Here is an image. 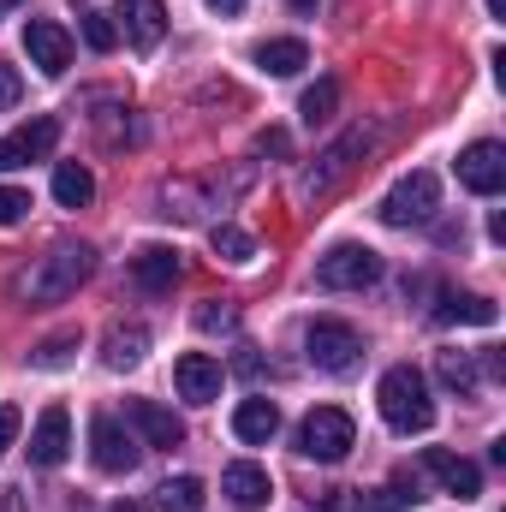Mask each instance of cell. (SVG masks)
<instances>
[{"label": "cell", "instance_id": "f546056e", "mask_svg": "<svg viewBox=\"0 0 506 512\" xmlns=\"http://www.w3.org/2000/svg\"><path fill=\"white\" fill-rule=\"evenodd\" d=\"M72 352H78V334H54V340H42L36 346V370H60V364H72Z\"/></svg>", "mask_w": 506, "mask_h": 512}, {"label": "cell", "instance_id": "8d00e7d4", "mask_svg": "<svg viewBox=\"0 0 506 512\" xmlns=\"http://www.w3.org/2000/svg\"><path fill=\"white\" fill-rule=\"evenodd\" d=\"M209 12H221V18H233V12H245V0H203Z\"/></svg>", "mask_w": 506, "mask_h": 512}, {"label": "cell", "instance_id": "ac0fdd59", "mask_svg": "<svg viewBox=\"0 0 506 512\" xmlns=\"http://www.w3.org/2000/svg\"><path fill=\"white\" fill-rule=\"evenodd\" d=\"M256 66H262L268 78H292V72L310 66V48H304L298 36H268V42H256Z\"/></svg>", "mask_w": 506, "mask_h": 512}, {"label": "cell", "instance_id": "603a6c76", "mask_svg": "<svg viewBox=\"0 0 506 512\" xmlns=\"http://www.w3.org/2000/svg\"><path fill=\"white\" fill-rule=\"evenodd\" d=\"M90 197H96L90 167H84V161H60V167H54V203H60V209H84Z\"/></svg>", "mask_w": 506, "mask_h": 512}, {"label": "cell", "instance_id": "f35d334b", "mask_svg": "<svg viewBox=\"0 0 506 512\" xmlns=\"http://www.w3.org/2000/svg\"><path fill=\"white\" fill-rule=\"evenodd\" d=\"M108 512H143V507H137V501H120V507H108Z\"/></svg>", "mask_w": 506, "mask_h": 512}, {"label": "cell", "instance_id": "277c9868", "mask_svg": "<svg viewBox=\"0 0 506 512\" xmlns=\"http://www.w3.org/2000/svg\"><path fill=\"white\" fill-rule=\"evenodd\" d=\"M304 358L322 370V376H352L364 364V334L340 316H316L304 328Z\"/></svg>", "mask_w": 506, "mask_h": 512}, {"label": "cell", "instance_id": "8fae6325", "mask_svg": "<svg viewBox=\"0 0 506 512\" xmlns=\"http://www.w3.org/2000/svg\"><path fill=\"white\" fill-rule=\"evenodd\" d=\"M90 459H96V471H108V477L137 471V441L120 429V417H96V423H90Z\"/></svg>", "mask_w": 506, "mask_h": 512}, {"label": "cell", "instance_id": "d590c367", "mask_svg": "<svg viewBox=\"0 0 506 512\" xmlns=\"http://www.w3.org/2000/svg\"><path fill=\"white\" fill-rule=\"evenodd\" d=\"M322 512H358V495H346V489H334V495H328V507Z\"/></svg>", "mask_w": 506, "mask_h": 512}, {"label": "cell", "instance_id": "836d02e7", "mask_svg": "<svg viewBox=\"0 0 506 512\" xmlns=\"http://www.w3.org/2000/svg\"><path fill=\"white\" fill-rule=\"evenodd\" d=\"M18 96H24V78L0 60V108H18Z\"/></svg>", "mask_w": 506, "mask_h": 512}, {"label": "cell", "instance_id": "ffe728a7", "mask_svg": "<svg viewBox=\"0 0 506 512\" xmlns=\"http://www.w3.org/2000/svg\"><path fill=\"white\" fill-rule=\"evenodd\" d=\"M149 358V328H108V340H102V364L108 370H137Z\"/></svg>", "mask_w": 506, "mask_h": 512}, {"label": "cell", "instance_id": "7c38bea8", "mask_svg": "<svg viewBox=\"0 0 506 512\" xmlns=\"http://www.w3.org/2000/svg\"><path fill=\"white\" fill-rule=\"evenodd\" d=\"M66 453H72V417H66V405H48L30 429V465L54 471V465H66Z\"/></svg>", "mask_w": 506, "mask_h": 512}, {"label": "cell", "instance_id": "e0dca14e", "mask_svg": "<svg viewBox=\"0 0 506 512\" xmlns=\"http://www.w3.org/2000/svg\"><path fill=\"white\" fill-rule=\"evenodd\" d=\"M131 280H137L143 292H173V280H179V251L143 245V251L131 256Z\"/></svg>", "mask_w": 506, "mask_h": 512}, {"label": "cell", "instance_id": "5bb4252c", "mask_svg": "<svg viewBox=\"0 0 506 512\" xmlns=\"http://www.w3.org/2000/svg\"><path fill=\"white\" fill-rule=\"evenodd\" d=\"M126 417H131V429H137L149 447H167V453H173V447L185 441V423H179L167 405H155V399H131Z\"/></svg>", "mask_w": 506, "mask_h": 512}, {"label": "cell", "instance_id": "74e56055", "mask_svg": "<svg viewBox=\"0 0 506 512\" xmlns=\"http://www.w3.org/2000/svg\"><path fill=\"white\" fill-rule=\"evenodd\" d=\"M292 12H316V0H292Z\"/></svg>", "mask_w": 506, "mask_h": 512}, {"label": "cell", "instance_id": "1f68e13d", "mask_svg": "<svg viewBox=\"0 0 506 512\" xmlns=\"http://www.w3.org/2000/svg\"><path fill=\"white\" fill-rule=\"evenodd\" d=\"M30 215V191H18V185H0V227H18Z\"/></svg>", "mask_w": 506, "mask_h": 512}, {"label": "cell", "instance_id": "d4e9b609", "mask_svg": "<svg viewBox=\"0 0 506 512\" xmlns=\"http://www.w3.org/2000/svg\"><path fill=\"white\" fill-rule=\"evenodd\" d=\"M334 108H340V84H334V78H316V84L304 90V102H298L304 126H322V120H334Z\"/></svg>", "mask_w": 506, "mask_h": 512}, {"label": "cell", "instance_id": "d6986e66", "mask_svg": "<svg viewBox=\"0 0 506 512\" xmlns=\"http://www.w3.org/2000/svg\"><path fill=\"white\" fill-rule=\"evenodd\" d=\"M495 304L489 298H477V292H441V304H435V322H471V328H495Z\"/></svg>", "mask_w": 506, "mask_h": 512}, {"label": "cell", "instance_id": "8992f818", "mask_svg": "<svg viewBox=\"0 0 506 512\" xmlns=\"http://www.w3.org/2000/svg\"><path fill=\"white\" fill-rule=\"evenodd\" d=\"M435 209H441V179L429 173V167H417V173H405L387 197H381V221L387 227H423V221H435Z\"/></svg>", "mask_w": 506, "mask_h": 512}, {"label": "cell", "instance_id": "ba28073f", "mask_svg": "<svg viewBox=\"0 0 506 512\" xmlns=\"http://www.w3.org/2000/svg\"><path fill=\"white\" fill-rule=\"evenodd\" d=\"M453 173H459V185H465L471 197H495V191L506 185V149L495 143V137H477L471 149H459Z\"/></svg>", "mask_w": 506, "mask_h": 512}, {"label": "cell", "instance_id": "30bf717a", "mask_svg": "<svg viewBox=\"0 0 506 512\" xmlns=\"http://www.w3.org/2000/svg\"><path fill=\"white\" fill-rule=\"evenodd\" d=\"M54 143H60V120L54 114H36L30 126L6 131L0 137V173L6 167H24V161H42V155H54Z\"/></svg>", "mask_w": 506, "mask_h": 512}, {"label": "cell", "instance_id": "4316f807", "mask_svg": "<svg viewBox=\"0 0 506 512\" xmlns=\"http://www.w3.org/2000/svg\"><path fill=\"white\" fill-rule=\"evenodd\" d=\"M209 245H215V256H221V262H251V256H256V239L245 233V227H227V221L209 233Z\"/></svg>", "mask_w": 506, "mask_h": 512}, {"label": "cell", "instance_id": "cb8c5ba5", "mask_svg": "<svg viewBox=\"0 0 506 512\" xmlns=\"http://www.w3.org/2000/svg\"><path fill=\"white\" fill-rule=\"evenodd\" d=\"M435 376L465 399V393H477V358H471V352H441V358H435Z\"/></svg>", "mask_w": 506, "mask_h": 512}, {"label": "cell", "instance_id": "83f0119b", "mask_svg": "<svg viewBox=\"0 0 506 512\" xmlns=\"http://www.w3.org/2000/svg\"><path fill=\"white\" fill-rule=\"evenodd\" d=\"M84 42H90L96 54H114V42H120V24H114L108 12H84Z\"/></svg>", "mask_w": 506, "mask_h": 512}, {"label": "cell", "instance_id": "9a60e30c", "mask_svg": "<svg viewBox=\"0 0 506 512\" xmlns=\"http://www.w3.org/2000/svg\"><path fill=\"white\" fill-rule=\"evenodd\" d=\"M173 382H179V393H185L191 405H209V399H221V364H215L209 352H185V358L173 364Z\"/></svg>", "mask_w": 506, "mask_h": 512}, {"label": "cell", "instance_id": "5b68a950", "mask_svg": "<svg viewBox=\"0 0 506 512\" xmlns=\"http://www.w3.org/2000/svg\"><path fill=\"white\" fill-rule=\"evenodd\" d=\"M352 447H358V423H352L340 405H316V411L298 423V453L316 459V465H340Z\"/></svg>", "mask_w": 506, "mask_h": 512}, {"label": "cell", "instance_id": "ab89813d", "mask_svg": "<svg viewBox=\"0 0 506 512\" xmlns=\"http://www.w3.org/2000/svg\"><path fill=\"white\" fill-rule=\"evenodd\" d=\"M0 6H18V0H0Z\"/></svg>", "mask_w": 506, "mask_h": 512}, {"label": "cell", "instance_id": "4fadbf2b", "mask_svg": "<svg viewBox=\"0 0 506 512\" xmlns=\"http://www.w3.org/2000/svg\"><path fill=\"white\" fill-rule=\"evenodd\" d=\"M423 465L441 477V489H447L453 501H477V495H483V471H477L471 459H459V453H447V447H429Z\"/></svg>", "mask_w": 506, "mask_h": 512}, {"label": "cell", "instance_id": "d6a6232c", "mask_svg": "<svg viewBox=\"0 0 506 512\" xmlns=\"http://www.w3.org/2000/svg\"><path fill=\"white\" fill-rule=\"evenodd\" d=\"M256 155H292V137H286L280 126L256 131Z\"/></svg>", "mask_w": 506, "mask_h": 512}, {"label": "cell", "instance_id": "e575fe53", "mask_svg": "<svg viewBox=\"0 0 506 512\" xmlns=\"http://www.w3.org/2000/svg\"><path fill=\"white\" fill-rule=\"evenodd\" d=\"M18 429H24V417H18V405H0V453L18 441Z\"/></svg>", "mask_w": 506, "mask_h": 512}, {"label": "cell", "instance_id": "3957f363", "mask_svg": "<svg viewBox=\"0 0 506 512\" xmlns=\"http://www.w3.org/2000/svg\"><path fill=\"white\" fill-rule=\"evenodd\" d=\"M376 405H381V423L399 429V435H423L435 429V399H429V382L411 370V364H393L376 387Z\"/></svg>", "mask_w": 506, "mask_h": 512}, {"label": "cell", "instance_id": "6da1fadb", "mask_svg": "<svg viewBox=\"0 0 506 512\" xmlns=\"http://www.w3.org/2000/svg\"><path fill=\"white\" fill-rule=\"evenodd\" d=\"M96 268V251L90 245H54L48 256H36L18 280H12V298L18 304H66Z\"/></svg>", "mask_w": 506, "mask_h": 512}, {"label": "cell", "instance_id": "484cf974", "mask_svg": "<svg viewBox=\"0 0 506 512\" xmlns=\"http://www.w3.org/2000/svg\"><path fill=\"white\" fill-rule=\"evenodd\" d=\"M155 495H161V512H203V483L197 477H167Z\"/></svg>", "mask_w": 506, "mask_h": 512}, {"label": "cell", "instance_id": "2e32d148", "mask_svg": "<svg viewBox=\"0 0 506 512\" xmlns=\"http://www.w3.org/2000/svg\"><path fill=\"white\" fill-rule=\"evenodd\" d=\"M120 24H126L131 48H161V36H167V6L161 0H120Z\"/></svg>", "mask_w": 506, "mask_h": 512}, {"label": "cell", "instance_id": "4dcf8cb0", "mask_svg": "<svg viewBox=\"0 0 506 512\" xmlns=\"http://www.w3.org/2000/svg\"><path fill=\"white\" fill-rule=\"evenodd\" d=\"M411 501H417V495H411V483H381L376 495H370V501H358V507H364V512H399V507H411Z\"/></svg>", "mask_w": 506, "mask_h": 512}, {"label": "cell", "instance_id": "7402d4cb", "mask_svg": "<svg viewBox=\"0 0 506 512\" xmlns=\"http://www.w3.org/2000/svg\"><path fill=\"white\" fill-rule=\"evenodd\" d=\"M274 429H280V411H274V399H245V405L233 411V435H239L245 447L274 441Z\"/></svg>", "mask_w": 506, "mask_h": 512}, {"label": "cell", "instance_id": "9c48e42d", "mask_svg": "<svg viewBox=\"0 0 506 512\" xmlns=\"http://www.w3.org/2000/svg\"><path fill=\"white\" fill-rule=\"evenodd\" d=\"M24 54H30V66H36L42 78H60V72L72 66V36H66V24L30 18V24H24Z\"/></svg>", "mask_w": 506, "mask_h": 512}, {"label": "cell", "instance_id": "f1b7e54d", "mask_svg": "<svg viewBox=\"0 0 506 512\" xmlns=\"http://www.w3.org/2000/svg\"><path fill=\"white\" fill-rule=\"evenodd\" d=\"M197 328H203V334H239V310L221 304V298H209V304L197 310Z\"/></svg>", "mask_w": 506, "mask_h": 512}, {"label": "cell", "instance_id": "7a4b0ae2", "mask_svg": "<svg viewBox=\"0 0 506 512\" xmlns=\"http://www.w3.org/2000/svg\"><path fill=\"white\" fill-rule=\"evenodd\" d=\"M370 137H376L370 126L340 131V137H334V143H328V149H322V155H316V161H310L298 179H292V197H298V209H322V203H328V197H334V191H340L352 173H358V161H364Z\"/></svg>", "mask_w": 506, "mask_h": 512}, {"label": "cell", "instance_id": "44dd1931", "mask_svg": "<svg viewBox=\"0 0 506 512\" xmlns=\"http://www.w3.org/2000/svg\"><path fill=\"white\" fill-rule=\"evenodd\" d=\"M221 489L239 501V507H268V495H274V483H268V471L251 465V459H239V465H227V477H221Z\"/></svg>", "mask_w": 506, "mask_h": 512}, {"label": "cell", "instance_id": "52a82bcc", "mask_svg": "<svg viewBox=\"0 0 506 512\" xmlns=\"http://www.w3.org/2000/svg\"><path fill=\"white\" fill-rule=\"evenodd\" d=\"M381 280V256L370 245H334L316 256V286L322 292H364Z\"/></svg>", "mask_w": 506, "mask_h": 512}]
</instances>
